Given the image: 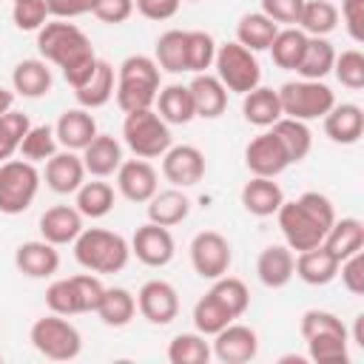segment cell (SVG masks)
I'll return each mask as SVG.
<instances>
[{"label":"cell","instance_id":"cell-1","mask_svg":"<svg viewBox=\"0 0 364 364\" xmlns=\"http://www.w3.org/2000/svg\"><path fill=\"white\" fill-rule=\"evenodd\" d=\"M37 51L46 63H54L63 71L71 88H80L100 63L88 34L68 20H46L37 31Z\"/></svg>","mask_w":364,"mask_h":364},{"label":"cell","instance_id":"cell-2","mask_svg":"<svg viewBox=\"0 0 364 364\" xmlns=\"http://www.w3.org/2000/svg\"><path fill=\"white\" fill-rule=\"evenodd\" d=\"M282 236L290 250H310L324 242L330 225L336 222L333 202L318 191H304L299 199H284L276 210Z\"/></svg>","mask_w":364,"mask_h":364},{"label":"cell","instance_id":"cell-3","mask_svg":"<svg viewBox=\"0 0 364 364\" xmlns=\"http://www.w3.org/2000/svg\"><path fill=\"white\" fill-rule=\"evenodd\" d=\"M74 259L88 273H119L131 259V242L105 228H82L74 239Z\"/></svg>","mask_w":364,"mask_h":364},{"label":"cell","instance_id":"cell-4","mask_svg":"<svg viewBox=\"0 0 364 364\" xmlns=\"http://www.w3.org/2000/svg\"><path fill=\"white\" fill-rule=\"evenodd\" d=\"M159 88H162L159 85V65L154 63V57L131 54L119 63L114 97H117V105L122 108V114L139 111V108H154Z\"/></svg>","mask_w":364,"mask_h":364},{"label":"cell","instance_id":"cell-5","mask_svg":"<svg viewBox=\"0 0 364 364\" xmlns=\"http://www.w3.org/2000/svg\"><path fill=\"white\" fill-rule=\"evenodd\" d=\"M122 139L139 159H156L173 145L171 125L154 108L128 111L122 122Z\"/></svg>","mask_w":364,"mask_h":364},{"label":"cell","instance_id":"cell-6","mask_svg":"<svg viewBox=\"0 0 364 364\" xmlns=\"http://www.w3.org/2000/svg\"><path fill=\"white\" fill-rule=\"evenodd\" d=\"M279 105H282V117L313 122L321 119L336 105V94L321 80H290L279 88Z\"/></svg>","mask_w":364,"mask_h":364},{"label":"cell","instance_id":"cell-7","mask_svg":"<svg viewBox=\"0 0 364 364\" xmlns=\"http://www.w3.org/2000/svg\"><path fill=\"white\" fill-rule=\"evenodd\" d=\"M28 338H31L34 350L51 361H71L82 350L80 330L68 321V316H60V313H48L43 318H37L28 330Z\"/></svg>","mask_w":364,"mask_h":364},{"label":"cell","instance_id":"cell-8","mask_svg":"<svg viewBox=\"0 0 364 364\" xmlns=\"http://www.w3.org/2000/svg\"><path fill=\"white\" fill-rule=\"evenodd\" d=\"M40 171L28 159L0 162V213L17 216L28 210L40 191Z\"/></svg>","mask_w":364,"mask_h":364},{"label":"cell","instance_id":"cell-9","mask_svg":"<svg viewBox=\"0 0 364 364\" xmlns=\"http://www.w3.org/2000/svg\"><path fill=\"white\" fill-rule=\"evenodd\" d=\"M213 65H216L219 82L233 94H247L256 85H262V68H259L256 54L236 40L216 46Z\"/></svg>","mask_w":364,"mask_h":364},{"label":"cell","instance_id":"cell-10","mask_svg":"<svg viewBox=\"0 0 364 364\" xmlns=\"http://www.w3.org/2000/svg\"><path fill=\"white\" fill-rule=\"evenodd\" d=\"M233 250L219 230H199L191 242V264L202 279H219L230 270Z\"/></svg>","mask_w":364,"mask_h":364},{"label":"cell","instance_id":"cell-11","mask_svg":"<svg viewBox=\"0 0 364 364\" xmlns=\"http://www.w3.org/2000/svg\"><path fill=\"white\" fill-rule=\"evenodd\" d=\"M136 310L145 321L165 327L179 316V293L165 279H151L136 293Z\"/></svg>","mask_w":364,"mask_h":364},{"label":"cell","instance_id":"cell-12","mask_svg":"<svg viewBox=\"0 0 364 364\" xmlns=\"http://www.w3.org/2000/svg\"><path fill=\"white\" fill-rule=\"evenodd\" d=\"M245 165L253 176H270L276 179L290 162L282 139L273 134V131H262L259 136H253L247 145H245Z\"/></svg>","mask_w":364,"mask_h":364},{"label":"cell","instance_id":"cell-13","mask_svg":"<svg viewBox=\"0 0 364 364\" xmlns=\"http://www.w3.org/2000/svg\"><path fill=\"white\" fill-rule=\"evenodd\" d=\"M176 253V242L168 228L145 222L131 236V256H136L148 267H165Z\"/></svg>","mask_w":364,"mask_h":364},{"label":"cell","instance_id":"cell-14","mask_svg":"<svg viewBox=\"0 0 364 364\" xmlns=\"http://www.w3.org/2000/svg\"><path fill=\"white\" fill-rule=\"evenodd\" d=\"M256 353H259V336L247 324L230 321L213 336L210 355H216L222 364H247L256 358Z\"/></svg>","mask_w":364,"mask_h":364},{"label":"cell","instance_id":"cell-15","mask_svg":"<svg viewBox=\"0 0 364 364\" xmlns=\"http://www.w3.org/2000/svg\"><path fill=\"white\" fill-rule=\"evenodd\" d=\"M162 176L173 188H193L205 176V154L196 145H171L162 154Z\"/></svg>","mask_w":364,"mask_h":364},{"label":"cell","instance_id":"cell-16","mask_svg":"<svg viewBox=\"0 0 364 364\" xmlns=\"http://www.w3.org/2000/svg\"><path fill=\"white\" fill-rule=\"evenodd\" d=\"M117 188L128 202H148L159 191V176L148 159H122L117 168Z\"/></svg>","mask_w":364,"mask_h":364},{"label":"cell","instance_id":"cell-17","mask_svg":"<svg viewBox=\"0 0 364 364\" xmlns=\"http://www.w3.org/2000/svg\"><path fill=\"white\" fill-rule=\"evenodd\" d=\"M14 264L23 276L28 279H48L60 270V253L57 245L46 242V239H34V242H23L14 250Z\"/></svg>","mask_w":364,"mask_h":364},{"label":"cell","instance_id":"cell-18","mask_svg":"<svg viewBox=\"0 0 364 364\" xmlns=\"http://www.w3.org/2000/svg\"><path fill=\"white\" fill-rule=\"evenodd\" d=\"M97 119L91 117L88 108H65L54 125V136L65 151H82L94 136H97Z\"/></svg>","mask_w":364,"mask_h":364},{"label":"cell","instance_id":"cell-19","mask_svg":"<svg viewBox=\"0 0 364 364\" xmlns=\"http://www.w3.org/2000/svg\"><path fill=\"white\" fill-rule=\"evenodd\" d=\"M46 185L54 193H77V188L85 182V165L77 151H57L46 159Z\"/></svg>","mask_w":364,"mask_h":364},{"label":"cell","instance_id":"cell-20","mask_svg":"<svg viewBox=\"0 0 364 364\" xmlns=\"http://www.w3.org/2000/svg\"><path fill=\"white\" fill-rule=\"evenodd\" d=\"M188 91H191V100H193V111L196 117L202 119H219L228 108V88L219 82L216 74H196L191 82H188Z\"/></svg>","mask_w":364,"mask_h":364},{"label":"cell","instance_id":"cell-21","mask_svg":"<svg viewBox=\"0 0 364 364\" xmlns=\"http://www.w3.org/2000/svg\"><path fill=\"white\" fill-rule=\"evenodd\" d=\"M324 134L338 145H355L364 134V111L355 102H336L324 117Z\"/></svg>","mask_w":364,"mask_h":364},{"label":"cell","instance_id":"cell-22","mask_svg":"<svg viewBox=\"0 0 364 364\" xmlns=\"http://www.w3.org/2000/svg\"><path fill=\"white\" fill-rule=\"evenodd\" d=\"M82 230V213L74 205H54L40 216V236L51 245H74Z\"/></svg>","mask_w":364,"mask_h":364},{"label":"cell","instance_id":"cell-23","mask_svg":"<svg viewBox=\"0 0 364 364\" xmlns=\"http://www.w3.org/2000/svg\"><path fill=\"white\" fill-rule=\"evenodd\" d=\"M82 165H85V173L97 176V179H105L111 173H117V168L122 165V145L117 136L111 134H97L85 148H82Z\"/></svg>","mask_w":364,"mask_h":364},{"label":"cell","instance_id":"cell-24","mask_svg":"<svg viewBox=\"0 0 364 364\" xmlns=\"http://www.w3.org/2000/svg\"><path fill=\"white\" fill-rule=\"evenodd\" d=\"M256 276L264 287H284L296 276V256L287 245H267L256 259Z\"/></svg>","mask_w":364,"mask_h":364},{"label":"cell","instance_id":"cell-25","mask_svg":"<svg viewBox=\"0 0 364 364\" xmlns=\"http://www.w3.org/2000/svg\"><path fill=\"white\" fill-rule=\"evenodd\" d=\"M242 208L250 216H273L279 210V205L284 202V193L279 188V182H273L270 176H250L239 193Z\"/></svg>","mask_w":364,"mask_h":364},{"label":"cell","instance_id":"cell-26","mask_svg":"<svg viewBox=\"0 0 364 364\" xmlns=\"http://www.w3.org/2000/svg\"><path fill=\"white\" fill-rule=\"evenodd\" d=\"M296 276L304 284H313V287L330 284L338 276V259L324 245H316L310 250H299V256H296Z\"/></svg>","mask_w":364,"mask_h":364},{"label":"cell","instance_id":"cell-27","mask_svg":"<svg viewBox=\"0 0 364 364\" xmlns=\"http://www.w3.org/2000/svg\"><path fill=\"white\" fill-rule=\"evenodd\" d=\"M114 88H117V71H114L111 63L100 60L97 68H94V74L80 88H74V97H77V102L82 108L94 111V108H102L105 102H111Z\"/></svg>","mask_w":364,"mask_h":364},{"label":"cell","instance_id":"cell-28","mask_svg":"<svg viewBox=\"0 0 364 364\" xmlns=\"http://www.w3.org/2000/svg\"><path fill=\"white\" fill-rule=\"evenodd\" d=\"M145 205H148V222L162 225V228H173V225L185 222L191 213V199L179 188L156 191Z\"/></svg>","mask_w":364,"mask_h":364},{"label":"cell","instance_id":"cell-29","mask_svg":"<svg viewBox=\"0 0 364 364\" xmlns=\"http://www.w3.org/2000/svg\"><path fill=\"white\" fill-rule=\"evenodd\" d=\"M338 262L364 250V222L355 219V216H344V219H336L321 242Z\"/></svg>","mask_w":364,"mask_h":364},{"label":"cell","instance_id":"cell-30","mask_svg":"<svg viewBox=\"0 0 364 364\" xmlns=\"http://www.w3.org/2000/svg\"><path fill=\"white\" fill-rule=\"evenodd\" d=\"M11 88L20 97L37 100L51 91V68L46 60H20L11 71Z\"/></svg>","mask_w":364,"mask_h":364},{"label":"cell","instance_id":"cell-31","mask_svg":"<svg viewBox=\"0 0 364 364\" xmlns=\"http://www.w3.org/2000/svg\"><path fill=\"white\" fill-rule=\"evenodd\" d=\"M154 105H156V114H159L168 125H188V122L196 117L191 91H188V85H179V82H171V85L159 88Z\"/></svg>","mask_w":364,"mask_h":364},{"label":"cell","instance_id":"cell-32","mask_svg":"<svg viewBox=\"0 0 364 364\" xmlns=\"http://www.w3.org/2000/svg\"><path fill=\"white\" fill-rule=\"evenodd\" d=\"M242 114L250 125L256 128H270L279 117H282V105H279V91L267 88V85H256L253 91L242 94Z\"/></svg>","mask_w":364,"mask_h":364},{"label":"cell","instance_id":"cell-33","mask_svg":"<svg viewBox=\"0 0 364 364\" xmlns=\"http://www.w3.org/2000/svg\"><path fill=\"white\" fill-rule=\"evenodd\" d=\"M94 313L105 327H125L136 313V296L125 287H105Z\"/></svg>","mask_w":364,"mask_h":364},{"label":"cell","instance_id":"cell-34","mask_svg":"<svg viewBox=\"0 0 364 364\" xmlns=\"http://www.w3.org/2000/svg\"><path fill=\"white\" fill-rule=\"evenodd\" d=\"M333 63H336L333 43L327 37H307V46L296 65V74L301 80H324L333 71Z\"/></svg>","mask_w":364,"mask_h":364},{"label":"cell","instance_id":"cell-35","mask_svg":"<svg viewBox=\"0 0 364 364\" xmlns=\"http://www.w3.org/2000/svg\"><path fill=\"white\" fill-rule=\"evenodd\" d=\"M276 31H279V26L267 14L250 11V14H242L239 23H236V43H242L253 54L256 51H267L273 37H276Z\"/></svg>","mask_w":364,"mask_h":364},{"label":"cell","instance_id":"cell-36","mask_svg":"<svg viewBox=\"0 0 364 364\" xmlns=\"http://www.w3.org/2000/svg\"><path fill=\"white\" fill-rule=\"evenodd\" d=\"M114 202H117L114 188H111L108 182H102V179H94V182H82V185L77 188V202H74V208L82 213V219H85V216H88V219H102V216L111 213Z\"/></svg>","mask_w":364,"mask_h":364},{"label":"cell","instance_id":"cell-37","mask_svg":"<svg viewBox=\"0 0 364 364\" xmlns=\"http://www.w3.org/2000/svg\"><path fill=\"white\" fill-rule=\"evenodd\" d=\"M307 37H327L338 26V9L330 0H304L299 23H296Z\"/></svg>","mask_w":364,"mask_h":364},{"label":"cell","instance_id":"cell-38","mask_svg":"<svg viewBox=\"0 0 364 364\" xmlns=\"http://www.w3.org/2000/svg\"><path fill=\"white\" fill-rule=\"evenodd\" d=\"M304 46H307V34L299 28V26H284L276 31L273 43H270V57L279 68L284 71H296L301 54H304Z\"/></svg>","mask_w":364,"mask_h":364},{"label":"cell","instance_id":"cell-39","mask_svg":"<svg viewBox=\"0 0 364 364\" xmlns=\"http://www.w3.org/2000/svg\"><path fill=\"white\" fill-rule=\"evenodd\" d=\"M270 131L282 139V145H284L290 162H301V159L310 154V148H313V134H310L307 122H301V119L279 117V119L270 125Z\"/></svg>","mask_w":364,"mask_h":364},{"label":"cell","instance_id":"cell-40","mask_svg":"<svg viewBox=\"0 0 364 364\" xmlns=\"http://www.w3.org/2000/svg\"><path fill=\"white\" fill-rule=\"evenodd\" d=\"M154 63L159 65V71H168V74L185 71V31L182 28H168L156 37Z\"/></svg>","mask_w":364,"mask_h":364},{"label":"cell","instance_id":"cell-41","mask_svg":"<svg viewBox=\"0 0 364 364\" xmlns=\"http://www.w3.org/2000/svg\"><path fill=\"white\" fill-rule=\"evenodd\" d=\"M233 318H239V316H245V310L250 307V290H247V284L242 282V279H236V276H219V279H213V284H210V290H208Z\"/></svg>","mask_w":364,"mask_h":364},{"label":"cell","instance_id":"cell-42","mask_svg":"<svg viewBox=\"0 0 364 364\" xmlns=\"http://www.w3.org/2000/svg\"><path fill=\"white\" fill-rule=\"evenodd\" d=\"M216 57V40L208 31H185V71L191 74H202L213 65Z\"/></svg>","mask_w":364,"mask_h":364},{"label":"cell","instance_id":"cell-43","mask_svg":"<svg viewBox=\"0 0 364 364\" xmlns=\"http://www.w3.org/2000/svg\"><path fill=\"white\" fill-rule=\"evenodd\" d=\"M210 344L202 333H179L168 344V361L171 364H208Z\"/></svg>","mask_w":364,"mask_h":364},{"label":"cell","instance_id":"cell-44","mask_svg":"<svg viewBox=\"0 0 364 364\" xmlns=\"http://www.w3.org/2000/svg\"><path fill=\"white\" fill-rule=\"evenodd\" d=\"M233 321V316L210 296V293H205L196 304H193V327H196V333H202V336H216L222 327H228Z\"/></svg>","mask_w":364,"mask_h":364},{"label":"cell","instance_id":"cell-45","mask_svg":"<svg viewBox=\"0 0 364 364\" xmlns=\"http://www.w3.org/2000/svg\"><path fill=\"white\" fill-rule=\"evenodd\" d=\"M299 333H301L304 341L313 338V336H344V338H350L347 324H344L336 313H330V310H316V307L301 313Z\"/></svg>","mask_w":364,"mask_h":364},{"label":"cell","instance_id":"cell-46","mask_svg":"<svg viewBox=\"0 0 364 364\" xmlns=\"http://www.w3.org/2000/svg\"><path fill=\"white\" fill-rule=\"evenodd\" d=\"M57 136L51 125H31L20 142V156L28 162H46L48 156L57 154Z\"/></svg>","mask_w":364,"mask_h":364},{"label":"cell","instance_id":"cell-47","mask_svg":"<svg viewBox=\"0 0 364 364\" xmlns=\"http://www.w3.org/2000/svg\"><path fill=\"white\" fill-rule=\"evenodd\" d=\"M344 336H313L307 338V358L316 364H347L350 350H347Z\"/></svg>","mask_w":364,"mask_h":364},{"label":"cell","instance_id":"cell-48","mask_svg":"<svg viewBox=\"0 0 364 364\" xmlns=\"http://www.w3.org/2000/svg\"><path fill=\"white\" fill-rule=\"evenodd\" d=\"M28 128H31V122H28V117L23 111L11 108L9 114L0 117V162L11 159L20 151V142H23Z\"/></svg>","mask_w":364,"mask_h":364},{"label":"cell","instance_id":"cell-49","mask_svg":"<svg viewBox=\"0 0 364 364\" xmlns=\"http://www.w3.org/2000/svg\"><path fill=\"white\" fill-rule=\"evenodd\" d=\"M333 74H336V80H338L344 88L361 91V88H364V54H361L358 48H347V51L336 54Z\"/></svg>","mask_w":364,"mask_h":364},{"label":"cell","instance_id":"cell-50","mask_svg":"<svg viewBox=\"0 0 364 364\" xmlns=\"http://www.w3.org/2000/svg\"><path fill=\"white\" fill-rule=\"evenodd\" d=\"M46 304L51 313H60V316H80V304H77V293H74V284H71V276L68 279H54L46 290Z\"/></svg>","mask_w":364,"mask_h":364},{"label":"cell","instance_id":"cell-51","mask_svg":"<svg viewBox=\"0 0 364 364\" xmlns=\"http://www.w3.org/2000/svg\"><path fill=\"white\" fill-rule=\"evenodd\" d=\"M11 20L20 31H40L43 23L48 20V6L46 0H14Z\"/></svg>","mask_w":364,"mask_h":364},{"label":"cell","instance_id":"cell-52","mask_svg":"<svg viewBox=\"0 0 364 364\" xmlns=\"http://www.w3.org/2000/svg\"><path fill=\"white\" fill-rule=\"evenodd\" d=\"M71 284H74V293H77L80 313H94L97 304H100V299H102V290H105V284L100 282V276L77 273V276H71Z\"/></svg>","mask_w":364,"mask_h":364},{"label":"cell","instance_id":"cell-53","mask_svg":"<svg viewBox=\"0 0 364 364\" xmlns=\"http://www.w3.org/2000/svg\"><path fill=\"white\" fill-rule=\"evenodd\" d=\"M338 273H341V284L353 293V296H361L364 293V250L347 256L338 262Z\"/></svg>","mask_w":364,"mask_h":364},{"label":"cell","instance_id":"cell-54","mask_svg":"<svg viewBox=\"0 0 364 364\" xmlns=\"http://www.w3.org/2000/svg\"><path fill=\"white\" fill-rule=\"evenodd\" d=\"M304 0H262V14H267L276 26H296Z\"/></svg>","mask_w":364,"mask_h":364},{"label":"cell","instance_id":"cell-55","mask_svg":"<svg viewBox=\"0 0 364 364\" xmlns=\"http://www.w3.org/2000/svg\"><path fill=\"white\" fill-rule=\"evenodd\" d=\"M91 14H94L100 23L119 26V23H125V20L134 14V0H97Z\"/></svg>","mask_w":364,"mask_h":364},{"label":"cell","instance_id":"cell-56","mask_svg":"<svg viewBox=\"0 0 364 364\" xmlns=\"http://www.w3.org/2000/svg\"><path fill=\"white\" fill-rule=\"evenodd\" d=\"M341 20L353 43H364V0H341Z\"/></svg>","mask_w":364,"mask_h":364},{"label":"cell","instance_id":"cell-57","mask_svg":"<svg viewBox=\"0 0 364 364\" xmlns=\"http://www.w3.org/2000/svg\"><path fill=\"white\" fill-rule=\"evenodd\" d=\"M179 6L182 0H134V11H139L145 20H154V23L171 20L179 11Z\"/></svg>","mask_w":364,"mask_h":364},{"label":"cell","instance_id":"cell-58","mask_svg":"<svg viewBox=\"0 0 364 364\" xmlns=\"http://www.w3.org/2000/svg\"><path fill=\"white\" fill-rule=\"evenodd\" d=\"M94 3L97 0H46L48 14H54L57 20H71V17L88 14V11H94Z\"/></svg>","mask_w":364,"mask_h":364},{"label":"cell","instance_id":"cell-59","mask_svg":"<svg viewBox=\"0 0 364 364\" xmlns=\"http://www.w3.org/2000/svg\"><path fill=\"white\" fill-rule=\"evenodd\" d=\"M14 97H17L14 91H9V88H3V85H0V117H3V114H9V111L14 108Z\"/></svg>","mask_w":364,"mask_h":364},{"label":"cell","instance_id":"cell-60","mask_svg":"<svg viewBox=\"0 0 364 364\" xmlns=\"http://www.w3.org/2000/svg\"><path fill=\"white\" fill-rule=\"evenodd\" d=\"M353 341L358 347H364V313L355 316V324H353Z\"/></svg>","mask_w":364,"mask_h":364},{"label":"cell","instance_id":"cell-61","mask_svg":"<svg viewBox=\"0 0 364 364\" xmlns=\"http://www.w3.org/2000/svg\"><path fill=\"white\" fill-rule=\"evenodd\" d=\"M191 3H199V0H191Z\"/></svg>","mask_w":364,"mask_h":364},{"label":"cell","instance_id":"cell-62","mask_svg":"<svg viewBox=\"0 0 364 364\" xmlns=\"http://www.w3.org/2000/svg\"><path fill=\"white\" fill-rule=\"evenodd\" d=\"M0 361H3V355H0Z\"/></svg>","mask_w":364,"mask_h":364},{"label":"cell","instance_id":"cell-63","mask_svg":"<svg viewBox=\"0 0 364 364\" xmlns=\"http://www.w3.org/2000/svg\"><path fill=\"white\" fill-rule=\"evenodd\" d=\"M11 3H14V0H11Z\"/></svg>","mask_w":364,"mask_h":364}]
</instances>
